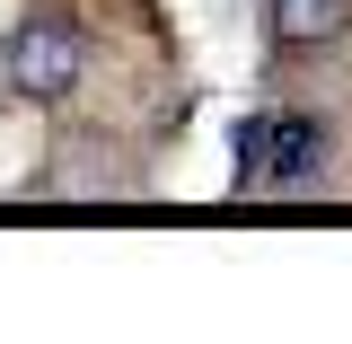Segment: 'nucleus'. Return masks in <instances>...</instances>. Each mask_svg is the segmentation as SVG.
<instances>
[{
	"mask_svg": "<svg viewBox=\"0 0 352 344\" xmlns=\"http://www.w3.org/2000/svg\"><path fill=\"white\" fill-rule=\"evenodd\" d=\"M352 27V0H273V36L282 44H335Z\"/></svg>",
	"mask_w": 352,
	"mask_h": 344,
	"instance_id": "3",
	"label": "nucleus"
},
{
	"mask_svg": "<svg viewBox=\"0 0 352 344\" xmlns=\"http://www.w3.org/2000/svg\"><path fill=\"white\" fill-rule=\"evenodd\" d=\"M229 150H238V185H256V194H291V185L317 176L326 132L308 124V115H247Z\"/></svg>",
	"mask_w": 352,
	"mask_h": 344,
	"instance_id": "1",
	"label": "nucleus"
},
{
	"mask_svg": "<svg viewBox=\"0 0 352 344\" xmlns=\"http://www.w3.org/2000/svg\"><path fill=\"white\" fill-rule=\"evenodd\" d=\"M88 71V44L71 18H36V27H18L9 36V80H18V97H36V106H53V97H71Z\"/></svg>",
	"mask_w": 352,
	"mask_h": 344,
	"instance_id": "2",
	"label": "nucleus"
}]
</instances>
